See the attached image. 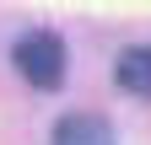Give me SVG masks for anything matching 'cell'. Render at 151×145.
Returning <instances> with one entry per match:
<instances>
[{"mask_svg":"<svg viewBox=\"0 0 151 145\" xmlns=\"http://www.w3.org/2000/svg\"><path fill=\"white\" fill-rule=\"evenodd\" d=\"M11 65H16V75L27 86L54 92V86L65 81V43L54 38V32H22L16 48H11Z\"/></svg>","mask_w":151,"mask_h":145,"instance_id":"obj_1","label":"cell"},{"mask_svg":"<svg viewBox=\"0 0 151 145\" xmlns=\"http://www.w3.org/2000/svg\"><path fill=\"white\" fill-rule=\"evenodd\" d=\"M54 145H119V140H113V124L97 113H65L54 124Z\"/></svg>","mask_w":151,"mask_h":145,"instance_id":"obj_2","label":"cell"},{"mask_svg":"<svg viewBox=\"0 0 151 145\" xmlns=\"http://www.w3.org/2000/svg\"><path fill=\"white\" fill-rule=\"evenodd\" d=\"M113 81L124 86L129 97H146L151 102V43H135L113 59Z\"/></svg>","mask_w":151,"mask_h":145,"instance_id":"obj_3","label":"cell"}]
</instances>
